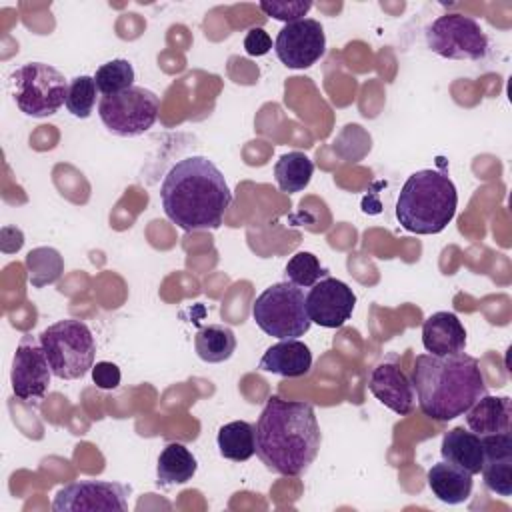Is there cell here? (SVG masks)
I'll list each match as a JSON object with an SVG mask.
<instances>
[{
	"label": "cell",
	"mask_w": 512,
	"mask_h": 512,
	"mask_svg": "<svg viewBox=\"0 0 512 512\" xmlns=\"http://www.w3.org/2000/svg\"><path fill=\"white\" fill-rule=\"evenodd\" d=\"M96 82L94 76H76L68 84V94H66V108L72 116L76 118H88L94 110L96 104Z\"/></svg>",
	"instance_id": "cell-28"
},
{
	"label": "cell",
	"mask_w": 512,
	"mask_h": 512,
	"mask_svg": "<svg viewBox=\"0 0 512 512\" xmlns=\"http://www.w3.org/2000/svg\"><path fill=\"white\" fill-rule=\"evenodd\" d=\"M458 192L440 170H418L406 178L396 200L400 226L414 234H438L454 218Z\"/></svg>",
	"instance_id": "cell-4"
},
{
	"label": "cell",
	"mask_w": 512,
	"mask_h": 512,
	"mask_svg": "<svg viewBox=\"0 0 512 512\" xmlns=\"http://www.w3.org/2000/svg\"><path fill=\"white\" fill-rule=\"evenodd\" d=\"M158 110L160 98L144 86H132L114 96H102L98 102L102 124L122 138H134L148 132L158 118Z\"/></svg>",
	"instance_id": "cell-8"
},
{
	"label": "cell",
	"mask_w": 512,
	"mask_h": 512,
	"mask_svg": "<svg viewBox=\"0 0 512 512\" xmlns=\"http://www.w3.org/2000/svg\"><path fill=\"white\" fill-rule=\"evenodd\" d=\"M428 48L448 60H482L488 54V36L482 26L464 14L438 16L426 28Z\"/></svg>",
	"instance_id": "cell-9"
},
{
	"label": "cell",
	"mask_w": 512,
	"mask_h": 512,
	"mask_svg": "<svg viewBox=\"0 0 512 512\" xmlns=\"http://www.w3.org/2000/svg\"><path fill=\"white\" fill-rule=\"evenodd\" d=\"M164 214L182 230H218L232 202L220 168L206 156L178 160L160 184Z\"/></svg>",
	"instance_id": "cell-2"
},
{
	"label": "cell",
	"mask_w": 512,
	"mask_h": 512,
	"mask_svg": "<svg viewBox=\"0 0 512 512\" xmlns=\"http://www.w3.org/2000/svg\"><path fill=\"white\" fill-rule=\"evenodd\" d=\"M10 84L20 112L32 118H46L66 104L70 82L50 64L28 62L10 74Z\"/></svg>",
	"instance_id": "cell-7"
},
{
	"label": "cell",
	"mask_w": 512,
	"mask_h": 512,
	"mask_svg": "<svg viewBox=\"0 0 512 512\" xmlns=\"http://www.w3.org/2000/svg\"><path fill=\"white\" fill-rule=\"evenodd\" d=\"M38 338L56 378L78 380L92 370L96 344L84 322L72 318L58 320L44 328Z\"/></svg>",
	"instance_id": "cell-5"
},
{
	"label": "cell",
	"mask_w": 512,
	"mask_h": 512,
	"mask_svg": "<svg viewBox=\"0 0 512 512\" xmlns=\"http://www.w3.org/2000/svg\"><path fill=\"white\" fill-rule=\"evenodd\" d=\"M260 370L272 372L284 378H298L310 372L312 352L298 338H286L272 344L260 358Z\"/></svg>",
	"instance_id": "cell-17"
},
{
	"label": "cell",
	"mask_w": 512,
	"mask_h": 512,
	"mask_svg": "<svg viewBox=\"0 0 512 512\" xmlns=\"http://www.w3.org/2000/svg\"><path fill=\"white\" fill-rule=\"evenodd\" d=\"M28 282L34 288L54 284L64 272V260L56 248L38 246L26 254Z\"/></svg>",
	"instance_id": "cell-25"
},
{
	"label": "cell",
	"mask_w": 512,
	"mask_h": 512,
	"mask_svg": "<svg viewBox=\"0 0 512 512\" xmlns=\"http://www.w3.org/2000/svg\"><path fill=\"white\" fill-rule=\"evenodd\" d=\"M252 318L258 328L274 338H300L310 330L306 296L290 282L268 286L252 304Z\"/></svg>",
	"instance_id": "cell-6"
},
{
	"label": "cell",
	"mask_w": 512,
	"mask_h": 512,
	"mask_svg": "<svg viewBox=\"0 0 512 512\" xmlns=\"http://www.w3.org/2000/svg\"><path fill=\"white\" fill-rule=\"evenodd\" d=\"M312 8V2L310 0H282V2H260V10L266 12L268 16L276 18V20H282V22H296V20H302L308 10Z\"/></svg>",
	"instance_id": "cell-29"
},
{
	"label": "cell",
	"mask_w": 512,
	"mask_h": 512,
	"mask_svg": "<svg viewBox=\"0 0 512 512\" xmlns=\"http://www.w3.org/2000/svg\"><path fill=\"white\" fill-rule=\"evenodd\" d=\"M356 294L352 288L332 276L318 280L306 294V312L310 322L322 328H340L354 312Z\"/></svg>",
	"instance_id": "cell-13"
},
{
	"label": "cell",
	"mask_w": 512,
	"mask_h": 512,
	"mask_svg": "<svg viewBox=\"0 0 512 512\" xmlns=\"http://www.w3.org/2000/svg\"><path fill=\"white\" fill-rule=\"evenodd\" d=\"M194 348L200 360L208 364L226 362L236 350V336L224 324H208L196 332Z\"/></svg>",
	"instance_id": "cell-23"
},
{
	"label": "cell",
	"mask_w": 512,
	"mask_h": 512,
	"mask_svg": "<svg viewBox=\"0 0 512 512\" xmlns=\"http://www.w3.org/2000/svg\"><path fill=\"white\" fill-rule=\"evenodd\" d=\"M130 486L112 480H82L60 488L54 496V512H94L126 510Z\"/></svg>",
	"instance_id": "cell-10"
},
{
	"label": "cell",
	"mask_w": 512,
	"mask_h": 512,
	"mask_svg": "<svg viewBox=\"0 0 512 512\" xmlns=\"http://www.w3.org/2000/svg\"><path fill=\"white\" fill-rule=\"evenodd\" d=\"M256 454L280 476H300L316 460L322 434L310 402L270 396L256 422Z\"/></svg>",
	"instance_id": "cell-1"
},
{
	"label": "cell",
	"mask_w": 512,
	"mask_h": 512,
	"mask_svg": "<svg viewBox=\"0 0 512 512\" xmlns=\"http://www.w3.org/2000/svg\"><path fill=\"white\" fill-rule=\"evenodd\" d=\"M244 50L250 56H264L272 50V38L264 28H250L244 36Z\"/></svg>",
	"instance_id": "cell-31"
},
{
	"label": "cell",
	"mask_w": 512,
	"mask_h": 512,
	"mask_svg": "<svg viewBox=\"0 0 512 512\" xmlns=\"http://www.w3.org/2000/svg\"><path fill=\"white\" fill-rule=\"evenodd\" d=\"M426 480H428L430 492L440 502L450 504V506L466 502L470 498L472 486H474L470 472H466L446 460L432 464V468L426 474Z\"/></svg>",
	"instance_id": "cell-20"
},
{
	"label": "cell",
	"mask_w": 512,
	"mask_h": 512,
	"mask_svg": "<svg viewBox=\"0 0 512 512\" xmlns=\"http://www.w3.org/2000/svg\"><path fill=\"white\" fill-rule=\"evenodd\" d=\"M94 82L102 96H114L134 86V68L124 58L108 60L102 66H98Z\"/></svg>",
	"instance_id": "cell-26"
},
{
	"label": "cell",
	"mask_w": 512,
	"mask_h": 512,
	"mask_svg": "<svg viewBox=\"0 0 512 512\" xmlns=\"http://www.w3.org/2000/svg\"><path fill=\"white\" fill-rule=\"evenodd\" d=\"M484 448L482 478L488 490L508 498L512 496V436L510 432L480 436Z\"/></svg>",
	"instance_id": "cell-15"
},
{
	"label": "cell",
	"mask_w": 512,
	"mask_h": 512,
	"mask_svg": "<svg viewBox=\"0 0 512 512\" xmlns=\"http://www.w3.org/2000/svg\"><path fill=\"white\" fill-rule=\"evenodd\" d=\"M368 388L376 400H380L398 416H406L414 408L416 392L412 378H408V374L392 362H380L372 368L368 376Z\"/></svg>",
	"instance_id": "cell-14"
},
{
	"label": "cell",
	"mask_w": 512,
	"mask_h": 512,
	"mask_svg": "<svg viewBox=\"0 0 512 512\" xmlns=\"http://www.w3.org/2000/svg\"><path fill=\"white\" fill-rule=\"evenodd\" d=\"M326 50V34L318 20L302 18L282 26L274 40L278 60L294 70L316 64Z\"/></svg>",
	"instance_id": "cell-11"
},
{
	"label": "cell",
	"mask_w": 512,
	"mask_h": 512,
	"mask_svg": "<svg viewBox=\"0 0 512 512\" xmlns=\"http://www.w3.org/2000/svg\"><path fill=\"white\" fill-rule=\"evenodd\" d=\"M328 276V268H324L312 252H296L286 268H284V278L286 282L298 286V288H312L318 280Z\"/></svg>",
	"instance_id": "cell-27"
},
{
	"label": "cell",
	"mask_w": 512,
	"mask_h": 512,
	"mask_svg": "<svg viewBox=\"0 0 512 512\" xmlns=\"http://www.w3.org/2000/svg\"><path fill=\"white\" fill-rule=\"evenodd\" d=\"M442 460L474 474H480L484 462V448L478 434L464 426H456L448 430L440 444Z\"/></svg>",
	"instance_id": "cell-19"
},
{
	"label": "cell",
	"mask_w": 512,
	"mask_h": 512,
	"mask_svg": "<svg viewBox=\"0 0 512 512\" xmlns=\"http://www.w3.org/2000/svg\"><path fill=\"white\" fill-rule=\"evenodd\" d=\"M510 418H512V404L508 396L484 394L464 412L468 430H472L478 436L510 432Z\"/></svg>",
	"instance_id": "cell-18"
},
{
	"label": "cell",
	"mask_w": 512,
	"mask_h": 512,
	"mask_svg": "<svg viewBox=\"0 0 512 512\" xmlns=\"http://www.w3.org/2000/svg\"><path fill=\"white\" fill-rule=\"evenodd\" d=\"M314 174V162L298 150L282 154L274 164V180L282 192L294 194L304 190Z\"/></svg>",
	"instance_id": "cell-24"
},
{
	"label": "cell",
	"mask_w": 512,
	"mask_h": 512,
	"mask_svg": "<svg viewBox=\"0 0 512 512\" xmlns=\"http://www.w3.org/2000/svg\"><path fill=\"white\" fill-rule=\"evenodd\" d=\"M90 372H92L94 384L102 390H114L122 380V372L114 362H106V360L96 362Z\"/></svg>",
	"instance_id": "cell-30"
},
{
	"label": "cell",
	"mask_w": 512,
	"mask_h": 512,
	"mask_svg": "<svg viewBox=\"0 0 512 512\" xmlns=\"http://www.w3.org/2000/svg\"><path fill=\"white\" fill-rule=\"evenodd\" d=\"M198 470L196 456L180 442H170L162 448L156 464L158 484H186Z\"/></svg>",
	"instance_id": "cell-21"
},
{
	"label": "cell",
	"mask_w": 512,
	"mask_h": 512,
	"mask_svg": "<svg viewBox=\"0 0 512 512\" xmlns=\"http://www.w3.org/2000/svg\"><path fill=\"white\" fill-rule=\"evenodd\" d=\"M52 368L40 344V338L24 334L12 360V392L18 400H40L50 386Z\"/></svg>",
	"instance_id": "cell-12"
},
{
	"label": "cell",
	"mask_w": 512,
	"mask_h": 512,
	"mask_svg": "<svg viewBox=\"0 0 512 512\" xmlns=\"http://www.w3.org/2000/svg\"><path fill=\"white\" fill-rule=\"evenodd\" d=\"M412 384L422 414L436 422L464 416L478 398L488 394L478 360L464 350L446 356H416Z\"/></svg>",
	"instance_id": "cell-3"
},
{
	"label": "cell",
	"mask_w": 512,
	"mask_h": 512,
	"mask_svg": "<svg viewBox=\"0 0 512 512\" xmlns=\"http://www.w3.org/2000/svg\"><path fill=\"white\" fill-rule=\"evenodd\" d=\"M422 344L428 354L446 356L466 348V328L454 312H434L422 324Z\"/></svg>",
	"instance_id": "cell-16"
},
{
	"label": "cell",
	"mask_w": 512,
	"mask_h": 512,
	"mask_svg": "<svg viewBox=\"0 0 512 512\" xmlns=\"http://www.w3.org/2000/svg\"><path fill=\"white\" fill-rule=\"evenodd\" d=\"M220 456L232 462H246L256 454V428L246 420H234L218 430Z\"/></svg>",
	"instance_id": "cell-22"
}]
</instances>
